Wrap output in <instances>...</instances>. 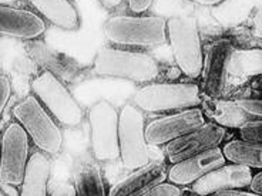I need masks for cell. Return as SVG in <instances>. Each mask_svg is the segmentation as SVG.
<instances>
[{"mask_svg": "<svg viewBox=\"0 0 262 196\" xmlns=\"http://www.w3.org/2000/svg\"><path fill=\"white\" fill-rule=\"evenodd\" d=\"M93 72L101 77H116L148 84L160 76V65L157 60L147 53L104 47L100 48L94 57Z\"/></svg>", "mask_w": 262, "mask_h": 196, "instance_id": "6da1fadb", "label": "cell"}, {"mask_svg": "<svg viewBox=\"0 0 262 196\" xmlns=\"http://www.w3.org/2000/svg\"><path fill=\"white\" fill-rule=\"evenodd\" d=\"M201 98L195 83H148L134 92L131 104L143 112H178L196 108Z\"/></svg>", "mask_w": 262, "mask_h": 196, "instance_id": "7a4b0ae2", "label": "cell"}, {"mask_svg": "<svg viewBox=\"0 0 262 196\" xmlns=\"http://www.w3.org/2000/svg\"><path fill=\"white\" fill-rule=\"evenodd\" d=\"M165 23L161 16L118 14L105 20L103 33L110 43L118 46H161L167 41Z\"/></svg>", "mask_w": 262, "mask_h": 196, "instance_id": "3957f363", "label": "cell"}, {"mask_svg": "<svg viewBox=\"0 0 262 196\" xmlns=\"http://www.w3.org/2000/svg\"><path fill=\"white\" fill-rule=\"evenodd\" d=\"M13 117L40 152L45 155H56L61 151L63 132L34 95H27L14 105Z\"/></svg>", "mask_w": 262, "mask_h": 196, "instance_id": "277c9868", "label": "cell"}, {"mask_svg": "<svg viewBox=\"0 0 262 196\" xmlns=\"http://www.w3.org/2000/svg\"><path fill=\"white\" fill-rule=\"evenodd\" d=\"M165 33L180 71L190 79H198L204 52L196 20L192 16H172L165 23Z\"/></svg>", "mask_w": 262, "mask_h": 196, "instance_id": "5b68a950", "label": "cell"}, {"mask_svg": "<svg viewBox=\"0 0 262 196\" xmlns=\"http://www.w3.org/2000/svg\"><path fill=\"white\" fill-rule=\"evenodd\" d=\"M33 95L56 121L64 127H77L83 121V110L72 92L59 77L50 71H43L32 81Z\"/></svg>", "mask_w": 262, "mask_h": 196, "instance_id": "8992f818", "label": "cell"}, {"mask_svg": "<svg viewBox=\"0 0 262 196\" xmlns=\"http://www.w3.org/2000/svg\"><path fill=\"white\" fill-rule=\"evenodd\" d=\"M118 146L125 169L136 170L151 162L145 141L144 114L131 103L118 112Z\"/></svg>", "mask_w": 262, "mask_h": 196, "instance_id": "52a82bcc", "label": "cell"}, {"mask_svg": "<svg viewBox=\"0 0 262 196\" xmlns=\"http://www.w3.org/2000/svg\"><path fill=\"white\" fill-rule=\"evenodd\" d=\"M89 124L94 159L98 162L118 159V112L116 107L107 100L97 101L89 111Z\"/></svg>", "mask_w": 262, "mask_h": 196, "instance_id": "ba28073f", "label": "cell"}, {"mask_svg": "<svg viewBox=\"0 0 262 196\" xmlns=\"http://www.w3.org/2000/svg\"><path fill=\"white\" fill-rule=\"evenodd\" d=\"M29 137L16 121L7 125L0 142V182L20 186L29 162Z\"/></svg>", "mask_w": 262, "mask_h": 196, "instance_id": "9c48e42d", "label": "cell"}, {"mask_svg": "<svg viewBox=\"0 0 262 196\" xmlns=\"http://www.w3.org/2000/svg\"><path fill=\"white\" fill-rule=\"evenodd\" d=\"M205 122L207 121L200 107L174 112L152 119L145 125V141L148 145H167L200 128Z\"/></svg>", "mask_w": 262, "mask_h": 196, "instance_id": "30bf717a", "label": "cell"}, {"mask_svg": "<svg viewBox=\"0 0 262 196\" xmlns=\"http://www.w3.org/2000/svg\"><path fill=\"white\" fill-rule=\"evenodd\" d=\"M234 50L228 39H220L205 47L200 77L203 80V90L207 97L221 98L227 85V63Z\"/></svg>", "mask_w": 262, "mask_h": 196, "instance_id": "8fae6325", "label": "cell"}, {"mask_svg": "<svg viewBox=\"0 0 262 196\" xmlns=\"http://www.w3.org/2000/svg\"><path fill=\"white\" fill-rule=\"evenodd\" d=\"M227 131L212 124L205 122L200 128L191 131L190 134L174 139L165 145V155L171 163L181 162L184 159L200 155L205 151L218 148L224 141Z\"/></svg>", "mask_w": 262, "mask_h": 196, "instance_id": "7c38bea8", "label": "cell"}, {"mask_svg": "<svg viewBox=\"0 0 262 196\" xmlns=\"http://www.w3.org/2000/svg\"><path fill=\"white\" fill-rule=\"evenodd\" d=\"M251 179L252 169L234 163H224L223 166L210 170L196 182L192 183L191 190L196 195L208 196L223 190L244 189L249 186Z\"/></svg>", "mask_w": 262, "mask_h": 196, "instance_id": "4fadbf2b", "label": "cell"}, {"mask_svg": "<svg viewBox=\"0 0 262 196\" xmlns=\"http://www.w3.org/2000/svg\"><path fill=\"white\" fill-rule=\"evenodd\" d=\"M224 163H227V161L221 152V148H212L200 155L184 159L181 162L172 163L167 172V179L176 186H191L205 174L218 166H223Z\"/></svg>", "mask_w": 262, "mask_h": 196, "instance_id": "5bb4252c", "label": "cell"}, {"mask_svg": "<svg viewBox=\"0 0 262 196\" xmlns=\"http://www.w3.org/2000/svg\"><path fill=\"white\" fill-rule=\"evenodd\" d=\"M46 32V23L34 12L0 5V36L36 40Z\"/></svg>", "mask_w": 262, "mask_h": 196, "instance_id": "9a60e30c", "label": "cell"}, {"mask_svg": "<svg viewBox=\"0 0 262 196\" xmlns=\"http://www.w3.org/2000/svg\"><path fill=\"white\" fill-rule=\"evenodd\" d=\"M168 166L163 161H151L133 170L113 186L107 196H140L167 181Z\"/></svg>", "mask_w": 262, "mask_h": 196, "instance_id": "2e32d148", "label": "cell"}, {"mask_svg": "<svg viewBox=\"0 0 262 196\" xmlns=\"http://www.w3.org/2000/svg\"><path fill=\"white\" fill-rule=\"evenodd\" d=\"M201 111L205 119L210 118L212 124L221 128H239L248 121L249 117L238 108L235 101L223 100V98H211L204 95L201 98Z\"/></svg>", "mask_w": 262, "mask_h": 196, "instance_id": "e0dca14e", "label": "cell"}, {"mask_svg": "<svg viewBox=\"0 0 262 196\" xmlns=\"http://www.w3.org/2000/svg\"><path fill=\"white\" fill-rule=\"evenodd\" d=\"M34 10L43 20L63 30H76L80 26L77 9L66 0H32Z\"/></svg>", "mask_w": 262, "mask_h": 196, "instance_id": "ac0fdd59", "label": "cell"}, {"mask_svg": "<svg viewBox=\"0 0 262 196\" xmlns=\"http://www.w3.org/2000/svg\"><path fill=\"white\" fill-rule=\"evenodd\" d=\"M50 177V161L43 152H34L29 158L26 174L20 185V196H49L47 182Z\"/></svg>", "mask_w": 262, "mask_h": 196, "instance_id": "d6986e66", "label": "cell"}, {"mask_svg": "<svg viewBox=\"0 0 262 196\" xmlns=\"http://www.w3.org/2000/svg\"><path fill=\"white\" fill-rule=\"evenodd\" d=\"M227 72L232 77H259L262 72L261 48H234L228 57Z\"/></svg>", "mask_w": 262, "mask_h": 196, "instance_id": "ffe728a7", "label": "cell"}, {"mask_svg": "<svg viewBox=\"0 0 262 196\" xmlns=\"http://www.w3.org/2000/svg\"><path fill=\"white\" fill-rule=\"evenodd\" d=\"M225 161L249 169L262 168V144H251L241 139H232L221 148Z\"/></svg>", "mask_w": 262, "mask_h": 196, "instance_id": "44dd1931", "label": "cell"}, {"mask_svg": "<svg viewBox=\"0 0 262 196\" xmlns=\"http://www.w3.org/2000/svg\"><path fill=\"white\" fill-rule=\"evenodd\" d=\"M27 52L40 65H43L46 68L45 71H50L56 77L61 76L66 79H72L76 72L70 61H66V59L61 60L57 53L50 50L49 47L41 44V43L32 41L27 46Z\"/></svg>", "mask_w": 262, "mask_h": 196, "instance_id": "7402d4cb", "label": "cell"}, {"mask_svg": "<svg viewBox=\"0 0 262 196\" xmlns=\"http://www.w3.org/2000/svg\"><path fill=\"white\" fill-rule=\"evenodd\" d=\"M76 196H107L101 172L96 163H84L74 175Z\"/></svg>", "mask_w": 262, "mask_h": 196, "instance_id": "603a6c76", "label": "cell"}, {"mask_svg": "<svg viewBox=\"0 0 262 196\" xmlns=\"http://www.w3.org/2000/svg\"><path fill=\"white\" fill-rule=\"evenodd\" d=\"M252 7L249 2H220L212 9V16L223 26L232 27L243 23L248 17Z\"/></svg>", "mask_w": 262, "mask_h": 196, "instance_id": "cb8c5ba5", "label": "cell"}, {"mask_svg": "<svg viewBox=\"0 0 262 196\" xmlns=\"http://www.w3.org/2000/svg\"><path fill=\"white\" fill-rule=\"evenodd\" d=\"M238 130H239L241 141L251 142V144H262L261 119H248V121H245Z\"/></svg>", "mask_w": 262, "mask_h": 196, "instance_id": "d4e9b609", "label": "cell"}, {"mask_svg": "<svg viewBox=\"0 0 262 196\" xmlns=\"http://www.w3.org/2000/svg\"><path fill=\"white\" fill-rule=\"evenodd\" d=\"M235 104L248 117L251 115V117H255V119H261L262 105L259 98H239V100H235Z\"/></svg>", "mask_w": 262, "mask_h": 196, "instance_id": "484cf974", "label": "cell"}, {"mask_svg": "<svg viewBox=\"0 0 262 196\" xmlns=\"http://www.w3.org/2000/svg\"><path fill=\"white\" fill-rule=\"evenodd\" d=\"M140 196H181V188L170 182H163Z\"/></svg>", "mask_w": 262, "mask_h": 196, "instance_id": "4316f807", "label": "cell"}, {"mask_svg": "<svg viewBox=\"0 0 262 196\" xmlns=\"http://www.w3.org/2000/svg\"><path fill=\"white\" fill-rule=\"evenodd\" d=\"M12 95V83L10 79L5 76V74H0V118L3 115V112L6 110V105L10 100Z\"/></svg>", "mask_w": 262, "mask_h": 196, "instance_id": "83f0119b", "label": "cell"}, {"mask_svg": "<svg viewBox=\"0 0 262 196\" xmlns=\"http://www.w3.org/2000/svg\"><path fill=\"white\" fill-rule=\"evenodd\" d=\"M152 3L154 2H151V0H131V2H128V9L136 14L144 13L152 6Z\"/></svg>", "mask_w": 262, "mask_h": 196, "instance_id": "f1b7e54d", "label": "cell"}, {"mask_svg": "<svg viewBox=\"0 0 262 196\" xmlns=\"http://www.w3.org/2000/svg\"><path fill=\"white\" fill-rule=\"evenodd\" d=\"M50 196H76V190H74V186L70 183H61L53 190Z\"/></svg>", "mask_w": 262, "mask_h": 196, "instance_id": "f546056e", "label": "cell"}, {"mask_svg": "<svg viewBox=\"0 0 262 196\" xmlns=\"http://www.w3.org/2000/svg\"><path fill=\"white\" fill-rule=\"evenodd\" d=\"M249 188L252 193L261 195L262 193V172H258L255 175H252V179L249 182Z\"/></svg>", "mask_w": 262, "mask_h": 196, "instance_id": "4dcf8cb0", "label": "cell"}, {"mask_svg": "<svg viewBox=\"0 0 262 196\" xmlns=\"http://www.w3.org/2000/svg\"><path fill=\"white\" fill-rule=\"evenodd\" d=\"M212 196H261L252 193V192H245L243 189H232V190H223V192H216L212 193Z\"/></svg>", "mask_w": 262, "mask_h": 196, "instance_id": "1f68e13d", "label": "cell"}, {"mask_svg": "<svg viewBox=\"0 0 262 196\" xmlns=\"http://www.w3.org/2000/svg\"><path fill=\"white\" fill-rule=\"evenodd\" d=\"M101 3H103V6L105 7H116L118 6L121 2H101Z\"/></svg>", "mask_w": 262, "mask_h": 196, "instance_id": "d6a6232c", "label": "cell"}, {"mask_svg": "<svg viewBox=\"0 0 262 196\" xmlns=\"http://www.w3.org/2000/svg\"><path fill=\"white\" fill-rule=\"evenodd\" d=\"M184 196H201V195H196V193H191V195H184Z\"/></svg>", "mask_w": 262, "mask_h": 196, "instance_id": "836d02e7", "label": "cell"}, {"mask_svg": "<svg viewBox=\"0 0 262 196\" xmlns=\"http://www.w3.org/2000/svg\"><path fill=\"white\" fill-rule=\"evenodd\" d=\"M0 196H5V195H3V192H2V190H0Z\"/></svg>", "mask_w": 262, "mask_h": 196, "instance_id": "e575fe53", "label": "cell"}]
</instances>
